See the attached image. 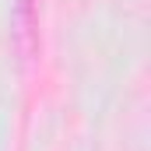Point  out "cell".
I'll return each mask as SVG.
<instances>
[{
  "mask_svg": "<svg viewBox=\"0 0 151 151\" xmlns=\"http://www.w3.org/2000/svg\"><path fill=\"white\" fill-rule=\"evenodd\" d=\"M11 35H14L18 56L28 60L35 42H39V0H18V7H14V32Z\"/></svg>",
  "mask_w": 151,
  "mask_h": 151,
  "instance_id": "cell-1",
  "label": "cell"
}]
</instances>
